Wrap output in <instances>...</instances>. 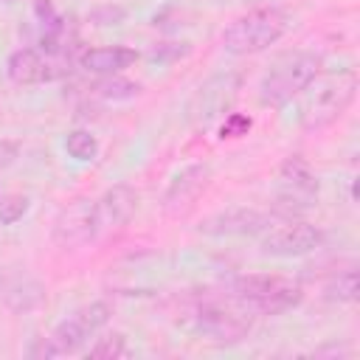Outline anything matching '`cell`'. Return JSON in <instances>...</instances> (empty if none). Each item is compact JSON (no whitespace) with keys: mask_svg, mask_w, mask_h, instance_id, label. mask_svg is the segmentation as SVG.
Returning <instances> with one entry per match:
<instances>
[{"mask_svg":"<svg viewBox=\"0 0 360 360\" xmlns=\"http://www.w3.org/2000/svg\"><path fill=\"white\" fill-rule=\"evenodd\" d=\"M357 93V73L352 68L338 70L326 79H312L307 84V96L301 104V127L304 129H323L343 115Z\"/></svg>","mask_w":360,"mask_h":360,"instance_id":"1","label":"cell"},{"mask_svg":"<svg viewBox=\"0 0 360 360\" xmlns=\"http://www.w3.org/2000/svg\"><path fill=\"white\" fill-rule=\"evenodd\" d=\"M321 65H323V59H321L318 53H312V51H292V53H284V56L267 70V76H264L262 84H259V98H262V104H273V107L287 104L292 96L304 93L312 79H318Z\"/></svg>","mask_w":360,"mask_h":360,"instance_id":"2","label":"cell"},{"mask_svg":"<svg viewBox=\"0 0 360 360\" xmlns=\"http://www.w3.org/2000/svg\"><path fill=\"white\" fill-rule=\"evenodd\" d=\"M290 20L281 8H253L242 17H236L225 31H222V48L228 53H259L278 42L287 31Z\"/></svg>","mask_w":360,"mask_h":360,"instance_id":"3","label":"cell"},{"mask_svg":"<svg viewBox=\"0 0 360 360\" xmlns=\"http://www.w3.org/2000/svg\"><path fill=\"white\" fill-rule=\"evenodd\" d=\"M231 295L250 312L262 315H278L284 309H292L301 301V287L284 276H267V273H250L239 276L231 284Z\"/></svg>","mask_w":360,"mask_h":360,"instance_id":"4","label":"cell"},{"mask_svg":"<svg viewBox=\"0 0 360 360\" xmlns=\"http://www.w3.org/2000/svg\"><path fill=\"white\" fill-rule=\"evenodd\" d=\"M191 323L200 335L217 343H239L250 332V315L219 301H202L191 309Z\"/></svg>","mask_w":360,"mask_h":360,"instance_id":"5","label":"cell"},{"mask_svg":"<svg viewBox=\"0 0 360 360\" xmlns=\"http://www.w3.org/2000/svg\"><path fill=\"white\" fill-rule=\"evenodd\" d=\"M101 228V214H98V202L79 197L73 202H68L56 219H53V242L59 248H82L90 245L96 239Z\"/></svg>","mask_w":360,"mask_h":360,"instance_id":"6","label":"cell"},{"mask_svg":"<svg viewBox=\"0 0 360 360\" xmlns=\"http://www.w3.org/2000/svg\"><path fill=\"white\" fill-rule=\"evenodd\" d=\"M326 233L309 222H287L281 228H270L262 239V253L267 256H304L323 245Z\"/></svg>","mask_w":360,"mask_h":360,"instance_id":"7","label":"cell"},{"mask_svg":"<svg viewBox=\"0 0 360 360\" xmlns=\"http://www.w3.org/2000/svg\"><path fill=\"white\" fill-rule=\"evenodd\" d=\"M0 298L11 312H31L42 307L45 287L25 267H6L0 273Z\"/></svg>","mask_w":360,"mask_h":360,"instance_id":"8","label":"cell"},{"mask_svg":"<svg viewBox=\"0 0 360 360\" xmlns=\"http://www.w3.org/2000/svg\"><path fill=\"white\" fill-rule=\"evenodd\" d=\"M211 177V169L205 163H191L186 169H180L174 174V180L169 183L166 194H163V208L166 214H183L186 208L194 205V200L205 191Z\"/></svg>","mask_w":360,"mask_h":360,"instance_id":"9","label":"cell"},{"mask_svg":"<svg viewBox=\"0 0 360 360\" xmlns=\"http://www.w3.org/2000/svg\"><path fill=\"white\" fill-rule=\"evenodd\" d=\"M270 228V217L256 208H228L200 222V231L208 236H245L262 233Z\"/></svg>","mask_w":360,"mask_h":360,"instance_id":"10","label":"cell"},{"mask_svg":"<svg viewBox=\"0 0 360 360\" xmlns=\"http://www.w3.org/2000/svg\"><path fill=\"white\" fill-rule=\"evenodd\" d=\"M135 208H138V191L127 183H118V186L107 188L98 202L101 225H127L132 219Z\"/></svg>","mask_w":360,"mask_h":360,"instance_id":"11","label":"cell"},{"mask_svg":"<svg viewBox=\"0 0 360 360\" xmlns=\"http://www.w3.org/2000/svg\"><path fill=\"white\" fill-rule=\"evenodd\" d=\"M138 53L132 48H124V45H112V48H90L82 53V68L90 70V73H98V76H112V73H121L124 68L135 65Z\"/></svg>","mask_w":360,"mask_h":360,"instance_id":"12","label":"cell"},{"mask_svg":"<svg viewBox=\"0 0 360 360\" xmlns=\"http://www.w3.org/2000/svg\"><path fill=\"white\" fill-rule=\"evenodd\" d=\"M6 73H8V79H11L14 84H34V82H42V79L48 76L45 62H42L39 53L31 51V48L14 51V53L8 56V62H6Z\"/></svg>","mask_w":360,"mask_h":360,"instance_id":"13","label":"cell"},{"mask_svg":"<svg viewBox=\"0 0 360 360\" xmlns=\"http://www.w3.org/2000/svg\"><path fill=\"white\" fill-rule=\"evenodd\" d=\"M281 180L295 194H304V197H315L318 194V180H315L309 163L304 158H298V155H292V158H287L281 163Z\"/></svg>","mask_w":360,"mask_h":360,"instance_id":"14","label":"cell"},{"mask_svg":"<svg viewBox=\"0 0 360 360\" xmlns=\"http://www.w3.org/2000/svg\"><path fill=\"white\" fill-rule=\"evenodd\" d=\"M90 335L73 321V315L68 318V321H62L56 329H53V335H51V343H53V349H56V354H70V352H76L84 340H87Z\"/></svg>","mask_w":360,"mask_h":360,"instance_id":"15","label":"cell"},{"mask_svg":"<svg viewBox=\"0 0 360 360\" xmlns=\"http://www.w3.org/2000/svg\"><path fill=\"white\" fill-rule=\"evenodd\" d=\"M93 93L101 96V98H107V101H124V98L138 96L141 87H138L135 82L121 79L118 73H112V76H104L101 82H96V84H93Z\"/></svg>","mask_w":360,"mask_h":360,"instance_id":"16","label":"cell"},{"mask_svg":"<svg viewBox=\"0 0 360 360\" xmlns=\"http://www.w3.org/2000/svg\"><path fill=\"white\" fill-rule=\"evenodd\" d=\"M323 295H326L329 301H338V304H349V301H354V298H357V270L349 267V270L332 276L329 284L323 287Z\"/></svg>","mask_w":360,"mask_h":360,"instance_id":"17","label":"cell"},{"mask_svg":"<svg viewBox=\"0 0 360 360\" xmlns=\"http://www.w3.org/2000/svg\"><path fill=\"white\" fill-rule=\"evenodd\" d=\"M110 315H112L110 304H104V301H93V304L76 309V312H73V321H76L87 335H93L96 329H101V326L110 321Z\"/></svg>","mask_w":360,"mask_h":360,"instance_id":"18","label":"cell"},{"mask_svg":"<svg viewBox=\"0 0 360 360\" xmlns=\"http://www.w3.org/2000/svg\"><path fill=\"white\" fill-rule=\"evenodd\" d=\"M65 149H68V155L76 158V160H93L96 152H98V141H96L87 129H76V132H70V135L65 138Z\"/></svg>","mask_w":360,"mask_h":360,"instance_id":"19","label":"cell"},{"mask_svg":"<svg viewBox=\"0 0 360 360\" xmlns=\"http://www.w3.org/2000/svg\"><path fill=\"white\" fill-rule=\"evenodd\" d=\"M124 354H127V340H124L121 332L104 335L90 346V357L93 360H115V357H124Z\"/></svg>","mask_w":360,"mask_h":360,"instance_id":"20","label":"cell"},{"mask_svg":"<svg viewBox=\"0 0 360 360\" xmlns=\"http://www.w3.org/2000/svg\"><path fill=\"white\" fill-rule=\"evenodd\" d=\"M25 211H28V197H22V194H8L0 200V222L3 225H14L17 219H22Z\"/></svg>","mask_w":360,"mask_h":360,"instance_id":"21","label":"cell"},{"mask_svg":"<svg viewBox=\"0 0 360 360\" xmlns=\"http://www.w3.org/2000/svg\"><path fill=\"white\" fill-rule=\"evenodd\" d=\"M188 51H191L188 42H158L155 48H149V56L158 62H174V59L188 56Z\"/></svg>","mask_w":360,"mask_h":360,"instance_id":"22","label":"cell"},{"mask_svg":"<svg viewBox=\"0 0 360 360\" xmlns=\"http://www.w3.org/2000/svg\"><path fill=\"white\" fill-rule=\"evenodd\" d=\"M250 127H253V121H250L248 115H242V112H231V115L225 118L219 135H222V138H242V135H248Z\"/></svg>","mask_w":360,"mask_h":360,"instance_id":"23","label":"cell"},{"mask_svg":"<svg viewBox=\"0 0 360 360\" xmlns=\"http://www.w3.org/2000/svg\"><path fill=\"white\" fill-rule=\"evenodd\" d=\"M124 17H127V11L121 6H101V8L90 11V20L96 25H118V22H124Z\"/></svg>","mask_w":360,"mask_h":360,"instance_id":"24","label":"cell"},{"mask_svg":"<svg viewBox=\"0 0 360 360\" xmlns=\"http://www.w3.org/2000/svg\"><path fill=\"white\" fill-rule=\"evenodd\" d=\"M28 357H56V349H53V343H51V338H37L34 343H31V349H28Z\"/></svg>","mask_w":360,"mask_h":360,"instance_id":"25","label":"cell"},{"mask_svg":"<svg viewBox=\"0 0 360 360\" xmlns=\"http://www.w3.org/2000/svg\"><path fill=\"white\" fill-rule=\"evenodd\" d=\"M3 3H8V0H3Z\"/></svg>","mask_w":360,"mask_h":360,"instance_id":"26","label":"cell"}]
</instances>
